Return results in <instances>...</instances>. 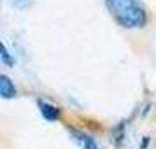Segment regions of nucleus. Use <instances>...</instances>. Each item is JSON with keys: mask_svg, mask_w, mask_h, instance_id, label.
<instances>
[{"mask_svg": "<svg viewBox=\"0 0 156 149\" xmlns=\"http://www.w3.org/2000/svg\"><path fill=\"white\" fill-rule=\"evenodd\" d=\"M72 133L76 135V140L83 146V149H100L98 144L95 142V139L90 137L88 133H83V132H77V130H72Z\"/></svg>", "mask_w": 156, "mask_h": 149, "instance_id": "4", "label": "nucleus"}, {"mask_svg": "<svg viewBox=\"0 0 156 149\" xmlns=\"http://www.w3.org/2000/svg\"><path fill=\"white\" fill-rule=\"evenodd\" d=\"M2 62L7 63V65L14 63V60H11V56H9V51H7V46L5 44H2Z\"/></svg>", "mask_w": 156, "mask_h": 149, "instance_id": "5", "label": "nucleus"}, {"mask_svg": "<svg viewBox=\"0 0 156 149\" xmlns=\"http://www.w3.org/2000/svg\"><path fill=\"white\" fill-rule=\"evenodd\" d=\"M39 109H41V114H42L44 119L48 121H56L60 118V109L53 104H48V102H42L39 100Z\"/></svg>", "mask_w": 156, "mask_h": 149, "instance_id": "2", "label": "nucleus"}, {"mask_svg": "<svg viewBox=\"0 0 156 149\" xmlns=\"http://www.w3.org/2000/svg\"><path fill=\"white\" fill-rule=\"evenodd\" d=\"M105 7L123 28H140L147 21V9L140 0H105Z\"/></svg>", "mask_w": 156, "mask_h": 149, "instance_id": "1", "label": "nucleus"}, {"mask_svg": "<svg viewBox=\"0 0 156 149\" xmlns=\"http://www.w3.org/2000/svg\"><path fill=\"white\" fill-rule=\"evenodd\" d=\"M32 0H14V5H30Z\"/></svg>", "mask_w": 156, "mask_h": 149, "instance_id": "6", "label": "nucleus"}, {"mask_svg": "<svg viewBox=\"0 0 156 149\" xmlns=\"http://www.w3.org/2000/svg\"><path fill=\"white\" fill-rule=\"evenodd\" d=\"M16 86L14 83L11 81V79L7 77V76H0V95L4 97V98H12V97H16Z\"/></svg>", "mask_w": 156, "mask_h": 149, "instance_id": "3", "label": "nucleus"}]
</instances>
